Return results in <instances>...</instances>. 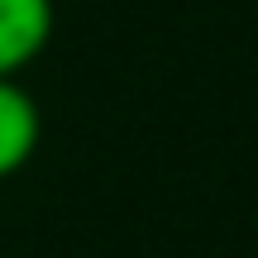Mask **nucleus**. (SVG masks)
I'll use <instances>...</instances> for the list:
<instances>
[{"mask_svg":"<svg viewBox=\"0 0 258 258\" xmlns=\"http://www.w3.org/2000/svg\"><path fill=\"white\" fill-rule=\"evenodd\" d=\"M53 38V0H0V77H19Z\"/></svg>","mask_w":258,"mask_h":258,"instance_id":"nucleus-1","label":"nucleus"},{"mask_svg":"<svg viewBox=\"0 0 258 258\" xmlns=\"http://www.w3.org/2000/svg\"><path fill=\"white\" fill-rule=\"evenodd\" d=\"M38 139H43L38 101L29 96V86H19V77H0V182L38 153Z\"/></svg>","mask_w":258,"mask_h":258,"instance_id":"nucleus-2","label":"nucleus"}]
</instances>
